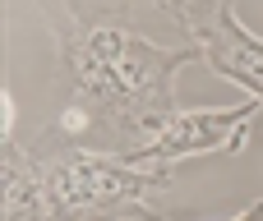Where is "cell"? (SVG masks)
I'll use <instances>...</instances> for the list:
<instances>
[{
    "label": "cell",
    "mask_w": 263,
    "mask_h": 221,
    "mask_svg": "<svg viewBox=\"0 0 263 221\" xmlns=\"http://www.w3.org/2000/svg\"><path fill=\"white\" fill-rule=\"evenodd\" d=\"M42 9L55 32L60 83L69 88V106L55 134L79 143L88 129L106 125L125 143V152L157 138L162 125L180 111L176 74L194 65L199 51L190 42L157 46L139 37L120 9H92L83 0H42Z\"/></svg>",
    "instance_id": "6da1fadb"
},
{
    "label": "cell",
    "mask_w": 263,
    "mask_h": 221,
    "mask_svg": "<svg viewBox=\"0 0 263 221\" xmlns=\"http://www.w3.org/2000/svg\"><path fill=\"white\" fill-rule=\"evenodd\" d=\"M166 185L171 166H134L55 129L32 148L5 138V221H139Z\"/></svg>",
    "instance_id": "7a4b0ae2"
},
{
    "label": "cell",
    "mask_w": 263,
    "mask_h": 221,
    "mask_svg": "<svg viewBox=\"0 0 263 221\" xmlns=\"http://www.w3.org/2000/svg\"><path fill=\"white\" fill-rule=\"evenodd\" d=\"M157 5L213 74L245 88L250 102L263 106V37H254L236 18L231 0H157Z\"/></svg>",
    "instance_id": "3957f363"
},
{
    "label": "cell",
    "mask_w": 263,
    "mask_h": 221,
    "mask_svg": "<svg viewBox=\"0 0 263 221\" xmlns=\"http://www.w3.org/2000/svg\"><path fill=\"white\" fill-rule=\"evenodd\" d=\"M259 120V102H240L227 111H176L157 138H148L143 148L125 152V162L134 166H171L185 157H208V152H240L250 129Z\"/></svg>",
    "instance_id": "277c9868"
},
{
    "label": "cell",
    "mask_w": 263,
    "mask_h": 221,
    "mask_svg": "<svg viewBox=\"0 0 263 221\" xmlns=\"http://www.w3.org/2000/svg\"><path fill=\"white\" fill-rule=\"evenodd\" d=\"M139 221H171V217H162V212H153V208H143V212H139ZM231 221H263V198L254 203V208H245L240 217H231Z\"/></svg>",
    "instance_id": "5b68a950"
}]
</instances>
